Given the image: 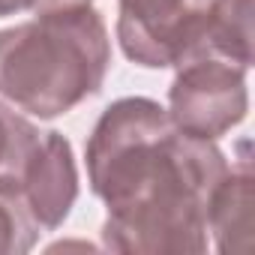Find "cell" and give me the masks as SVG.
Listing matches in <instances>:
<instances>
[{"mask_svg": "<svg viewBox=\"0 0 255 255\" xmlns=\"http://www.w3.org/2000/svg\"><path fill=\"white\" fill-rule=\"evenodd\" d=\"M111 66V39L90 6L39 12L0 30V99L39 120L96 96Z\"/></svg>", "mask_w": 255, "mask_h": 255, "instance_id": "obj_2", "label": "cell"}, {"mask_svg": "<svg viewBox=\"0 0 255 255\" xmlns=\"http://www.w3.org/2000/svg\"><path fill=\"white\" fill-rule=\"evenodd\" d=\"M93 0H0V18L21 15V12H54V9H72V6H90Z\"/></svg>", "mask_w": 255, "mask_h": 255, "instance_id": "obj_10", "label": "cell"}, {"mask_svg": "<svg viewBox=\"0 0 255 255\" xmlns=\"http://www.w3.org/2000/svg\"><path fill=\"white\" fill-rule=\"evenodd\" d=\"M195 51H210L252 66V0H213Z\"/></svg>", "mask_w": 255, "mask_h": 255, "instance_id": "obj_7", "label": "cell"}, {"mask_svg": "<svg viewBox=\"0 0 255 255\" xmlns=\"http://www.w3.org/2000/svg\"><path fill=\"white\" fill-rule=\"evenodd\" d=\"M18 201L39 231L60 228L78 198V165L72 156V144L48 129L42 135V147L18 180Z\"/></svg>", "mask_w": 255, "mask_h": 255, "instance_id": "obj_5", "label": "cell"}, {"mask_svg": "<svg viewBox=\"0 0 255 255\" xmlns=\"http://www.w3.org/2000/svg\"><path fill=\"white\" fill-rule=\"evenodd\" d=\"M240 156L231 159L225 177L207 201V234L219 252H249L252 246V156L249 141L237 144Z\"/></svg>", "mask_w": 255, "mask_h": 255, "instance_id": "obj_6", "label": "cell"}, {"mask_svg": "<svg viewBox=\"0 0 255 255\" xmlns=\"http://www.w3.org/2000/svg\"><path fill=\"white\" fill-rule=\"evenodd\" d=\"M93 195L105 204L102 246L135 255L207 249V201L228 171L216 141L192 138L147 96L111 102L84 147Z\"/></svg>", "mask_w": 255, "mask_h": 255, "instance_id": "obj_1", "label": "cell"}, {"mask_svg": "<svg viewBox=\"0 0 255 255\" xmlns=\"http://www.w3.org/2000/svg\"><path fill=\"white\" fill-rule=\"evenodd\" d=\"M174 69L165 111L180 132L219 141L237 123H243L249 111V66L210 51H195Z\"/></svg>", "mask_w": 255, "mask_h": 255, "instance_id": "obj_3", "label": "cell"}, {"mask_svg": "<svg viewBox=\"0 0 255 255\" xmlns=\"http://www.w3.org/2000/svg\"><path fill=\"white\" fill-rule=\"evenodd\" d=\"M42 135L45 132H39L24 114L0 99V186L3 189H18V180L42 147Z\"/></svg>", "mask_w": 255, "mask_h": 255, "instance_id": "obj_8", "label": "cell"}, {"mask_svg": "<svg viewBox=\"0 0 255 255\" xmlns=\"http://www.w3.org/2000/svg\"><path fill=\"white\" fill-rule=\"evenodd\" d=\"M36 237H39V228L27 216L18 195L0 186V255L30 252Z\"/></svg>", "mask_w": 255, "mask_h": 255, "instance_id": "obj_9", "label": "cell"}, {"mask_svg": "<svg viewBox=\"0 0 255 255\" xmlns=\"http://www.w3.org/2000/svg\"><path fill=\"white\" fill-rule=\"evenodd\" d=\"M213 0H117V42L144 69L186 60L207 27Z\"/></svg>", "mask_w": 255, "mask_h": 255, "instance_id": "obj_4", "label": "cell"}]
</instances>
